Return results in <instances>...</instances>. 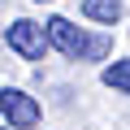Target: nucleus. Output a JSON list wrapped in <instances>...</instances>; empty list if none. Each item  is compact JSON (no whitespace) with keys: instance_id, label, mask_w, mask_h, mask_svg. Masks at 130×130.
I'll use <instances>...</instances> for the list:
<instances>
[{"instance_id":"3","label":"nucleus","mask_w":130,"mask_h":130,"mask_svg":"<svg viewBox=\"0 0 130 130\" xmlns=\"http://www.w3.org/2000/svg\"><path fill=\"white\" fill-rule=\"evenodd\" d=\"M5 43H9L22 61H43V52H48V35H43V26H39V22H30V18L9 22Z\"/></svg>"},{"instance_id":"1","label":"nucleus","mask_w":130,"mask_h":130,"mask_svg":"<svg viewBox=\"0 0 130 130\" xmlns=\"http://www.w3.org/2000/svg\"><path fill=\"white\" fill-rule=\"evenodd\" d=\"M43 35H48V48L65 52L70 61H104L113 52V39L108 35H87L70 18H48L43 22Z\"/></svg>"},{"instance_id":"2","label":"nucleus","mask_w":130,"mask_h":130,"mask_svg":"<svg viewBox=\"0 0 130 130\" xmlns=\"http://www.w3.org/2000/svg\"><path fill=\"white\" fill-rule=\"evenodd\" d=\"M0 117H5L13 130H35L39 117H43V108H39V100L26 95L22 87H0Z\"/></svg>"},{"instance_id":"4","label":"nucleus","mask_w":130,"mask_h":130,"mask_svg":"<svg viewBox=\"0 0 130 130\" xmlns=\"http://www.w3.org/2000/svg\"><path fill=\"white\" fill-rule=\"evenodd\" d=\"M83 18L100 22V26H117L121 22V0H83Z\"/></svg>"},{"instance_id":"5","label":"nucleus","mask_w":130,"mask_h":130,"mask_svg":"<svg viewBox=\"0 0 130 130\" xmlns=\"http://www.w3.org/2000/svg\"><path fill=\"white\" fill-rule=\"evenodd\" d=\"M100 78H104V87H113L117 95H130V56L113 61V65H108V70H104Z\"/></svg>"},{"instance_id":"6","label":"nucleus","mask_w":130,"mask_h":130,"mask_svg":"<svg viewBox=\"0 0 130 130\" xmlns=\"http://www.w3.org/2000/svg\"><path fill=\"white\" fill-rule=\"evenodd\" d=\"M39 5H43V0H39Z\"/></svg>"}]
</instances>
